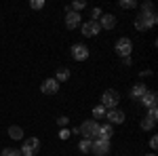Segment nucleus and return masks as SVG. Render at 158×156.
<instances>
[{
	"mask_svg": "<svg viewBox=\"0 0 158 156\" xmlns=\"http://www.w3.org/2000/svg\"><path fill=\"white\" fill-rule=\"evenodd\" d=\"M156 21H158L156 13H141L139 17H135V27H137L139 32H146L152 25H156Z\"/></svg>",
	"mask_w": 158,
	"mask_h": 156,
	"instance_id": "1",
	"label": "nucleus"
},
{
	"mask_svg": "<svg viewBox=\"0 0 158 156\" xmlns=\"http://www.w3.org/2000/svg\"><path fill=\"white\" fill-rule=\"evenodd\" d=\"M99 127H101V124H99L97 120H85V122L80 124V135H82L85 139H91V141H93V139L97 137V133H99Z\"/></svg>",
	"mask_w": 158,
	"mask_h": 156,
	"instance_id": "2",
	"label": "nucleus"
},
{
	"mask_svg": "<svg viewBox=\"0 0 158 156\" xmlns=\"http://www.w3.org/2000/svg\"><path fill=\"white\" fill-rule=\"evenodd\" d=\"M118 103H120V95H118V91H114V89H108V91L101 95V106L106 110H116Z\"/></svg>",
	"mask_w": 158,
	"mask_h": 156,
	"instance_id": "3",
	"label": "nucleus"
},
{
	"mask_svg": "<svg viewBox=\"0 0 158 156\" xmlns=\"http://www.w3.org/2000/svg\"><path fill=\"white\" fill-rule=\"evenodd\" d=\"M38 148H40V141H38L36 137H27V139L23 141V145H21V150H19V152H21L23 156H34L38 152Z\"/></svg>",
	"mask_w": 158,
	"mask_h": 156,
	"instance_id": "4",
	"label": "nucleus"
},
{
	"mask_svg": "<svg viewBox=\"0 0 158 156\" xmlns=\"http://www.w3.org/2000/svg\"><path fill=\"white\" fill-rule=\"evenodd\" d=\"M131 51H133V42H131L129 38H118V42H116V53L120 55L122 59H124V57H131Z\"/></svg>",
	"mask_w": 158,
	"mask_h": 156,
	"instance_id": "5",
	"label": "nucleus"
},
{
	"mask_svg": "<svg viewBox=\"0 0 158 156\" xmlns=\"http://www.w3.org/2000/svg\"><path fill=\"white\" fill-rule=\"evenodd\" d=\"M106 118H108V124H122L124 122V112L122 110H108Z\"/></svg>",
	"mask_w": 158,
	"mask_h": 156,
	"instance_id": "6",
	"label": "nucleus"
},
{
	"mask_svg": "<svg viewBox=\"0 0 158 156\" xmlns=\"http://www.w3.org/2000/svg\"><path fill=\"white\" fill-rule=\"evenodd\" d=\"M40 91H42L44 95H55V93L59 91V82H57L55 78H47V80L42 82V86H40Z\"/></svg>",
	"mask_w": 158,
	"mask_h": 156,
	"instance_id": "7",
	"label": "nucleus"
},
{
	"mask_svg": "<svg viewBox=\"0 0 158 156\" xmlns=\"http://www.w3.org/2000/svg\"><path fill=\"white\" fill-rule=\"evenodd\" d=\"M99 30H101V27H99L97 21H86V23H82V27H80L82 36H89V38H91V36H97Z\"/></svg>",
	"mask_w": 158,
	"mask_h": 156,
	"instance_id": "8",
	"label": "nucleus"
},
{
	"mask_svg": "<svg viewBox=\"0 0 158 156\" xmlns=\"http://www.w3.org/2000/svg\"><path fill=\"white\" fill-rule=\"evenodd\" d=\"M93 152L97 156H106L110 152V141H106V139H93Z\"/></svg>",
	"mask_w": 158,
	"mask_h": 156,
	"instance_id": "9",
	"label": "nucleus"
},
{
	"mask_svg": "<svg viewBox=\"0 0 158 156\" xmlns=\"http://www.w3.org/2000/svg\"><path fill=\"white\" fill-rule=\"evenodd\" d=\"M72 57L76 61H85L86 57H89V48H86V44H74L72 47Z\"/></svg>",
	"mask_w": 158,
	"mask_h": 156,
	"instance_id": "10",
	"label": "nucleus"
},
{
	"mask_svg": "<svg viewBox=\"0 0 158 156\" xmlns=\"http://www.w3.org/2000/svg\"><path fill=\"white\" fill-rule=\"evenodd\" d=\"M78 23H80V13H74L68 9V13H65V25H68V30L78 27Z\"/></svg>",
	"mask_w": 158,
	"mask_h": 156,
	"instance_id": "11",
	"label": "nucleus"
},
{
	"mask_svg": "<svg viewBox=\"0 0 158 156\" xmlns=\"http://www.w3.org/2000/svg\"><path fill=\"white\" fill-rule=\"evenodd\" d=\"M112 135H114V131H112V124H101L95 139H106V141H110V139H112Z\"/></svg>",
	"mask_w": 158,
	"mask_h": 156,
	"instance_id": "12",
	"label": "nucleus"
},
{
	"mask_svg": "<svg viewBox=\"0 0 158 156\" xmlns=\"http://www.w3.org/2000/svg\"><path fill=\"white\" fill-rule=\"evenodd\" d=\"M148 93V89H146V84H135L133 89H131V97H133L135 101H141V97Z\"/></svg>",
	"mask_w": 158,
	"mask_h": 156,
	"instance_id": "13",
	"label": "nucleus"
},
{
	"mask_svg": "<svg viewBox=\"0 0 158 156\" xmlns=\"http://www.w3.org/2000/svg\"><path fill=\"white\" fill-rule=\"evenodd\" d=\"M141 103L148 106V108H154V106H156V93H154V91H148L146 95L141 97Z\"/></svg>",
	"mask_w": 158,
	"mask_h": 156,
	"instance_id": "14",
	"label": "nucleus"
},
{
	"mask_svg": "<svg viewBox=\"0 0 158 156\" xmlns=\"http://www.w3.org/2000/svg\"><path fill=\"white\" fill-rule=\"evenodd\" d=\"M114 25H116V17H114V15H103V17H101V23H99V27L112 30Z\"/></svg>",
	"mask_w": 158,
	"mask_h": 156,
	"instance_id": "15",
	"label": "nucleus"
},
{
	"mask_svg": "<svg viewBox=\"0 0 158 156\" xmlns=\"http://www.w3.org/2000/svg\"><path fill=\"white\" fill-rule=\"evenodd\" d=\"M9 135H11L13 139H21L23 137V129L17 127V124H13V127H9Z\"/></svg>",
	"mask_w": 158,
	"mask_h": 156,
	"instance_id": "16",
	"label": "nucleus"
},
{
	"mask_svg": "<svg viewBox=\"0 0 158 156\" xmlns=\"http://www.w3.org/2000/svg\"><path fill=\"white\" fill-rule=\"evenodd\" d=\"M70 78V70L68 68H59V72H57V76H55V80L57 82H65Z\"/></svg>",
	"mask_w": 158,
	"mask_h": 156,
	"instance_id": "17",
	"label": "nucleus"
},
{
	"mask_svg": "<svg viewBox=\"0 0 158 156\" xmlns=\"http://www.w3.org/2000/svg\"><path fill=\"white\" fill-rule=\"evenodd\" d=\"M78 148H80V152H85V154H89V152H93V141H91V139H82Z\"/></svg>",
	"mask_w": 158,
	"mask_h": 156,
	"instance_id": "18",
	"label": "nucleus"
},
{
	"mask_svg": "<svg viewBox=\"0 0 158 156\" xmlns=\"http://www.w3.org/2000/svg\"><path fill=\"white\" fill-rule=\"evenodd\" d=\"M106 112H108V110L103 108V106H95V108H93V118H95V120L106 118Z\"/></svg>",
	"mask_w": 158,
	"mask_h": 156,
	"instance_id": "19",
	"label": "nucleus"
},
{
	"mask_svg": "<svg viewBox=\"0 0 158 156\" xmlns=\"http://www.w3.org/2000/svg\"><path fill=\"white\" fill-rule=\"evenodd\" d=\"M154 124H156V120H152V118H141V129L143 131H150V129H154Z\"/></svg>",
	"mask_w": 158,
	"mask_h": 156,
	"instance_id": "20",
	"label": "nucleus"
},
{
	"mask_svg": "<svg viewBox=\"0 0 158 156\" xmlns=\"http://www.w3.org/2000/svg\"><path fill=\"white\" fill-rule=\"evenodd\" d=\"M85 6H86V2H85V0H76V2H74L72 6H70V11H74V13H80L82 9H85Z\"/></svg>",
	"mask_w": 158,
	"mask_h": 156,
	"instance_id": "21",
	"label": "nucleus"
},
{
	"mask_svg": "<svg viewBox=\"0 0 158 156\" xmlns=\"http://www.w3.org/2000/svg\"><path fill=\"white\" fill-rule=\"evenodd\" d=\"M2 156H21V152L13 150V148H6V150H2Z\"/></svg>",
	"mask_w": 158,
	"mask_h": 156,
	"instance_id": "22",
	"label": "nucleus"
},
{
	"mask_svg": "<svg viewBox=\"0 0 158 156\" xmlns=\"http://www.w3.org/2000/svg\"><path fill=\"white\" fill-rule=\"evenodd\" d=\"M120 6L122 9H133V6H137V2H135V0H122Z\"/></svg>",
	"mask_w": 158,
	"mask_h": 156,
	"instance_id": "23",
	"label": "nucleus"
},
{
	"mask_svg": "<svg viewBox=\"0 0 158 156\" xmlns=\"http://www.w3.org/2000/svg\"><path fill=\"white\" fill-rule=\"evenodd\" d=\"M30 6H32V9H42V6H44V0H32V2H30Z\"/></svg>",
	"mask_w": 158,
	"mask_h": 156,
	"instance_id": "24",
	"label": "nucleus"
},
{
	"mask_svg": "<svg viewBox=\"0 0 158 156\" xmlns=\"http://www.w3.org/2000/svg\"><path fill=\"white\" fill-rule=\"evenodd\" d=\"M141 11H143V13H154V6H152V2H143V4H141Z\"/></svg>",
	"mask_w": 158,
	"mask_h": 156,
	"instance_id": "25",
	"label": "nucleus"
},
{
	"mask_svg": "<svg viewBox=\"0 0 158 156\" xmlns=\"http://www.w3.org/2000/svg\"><path fill=\"white\" fill-rule=\"evenodd\" d=\"M148 118H152V120H156V118H158V110H156V106H154V108H150V112H148Z\"/></svg>",
	"mask_w": 158,
	"mask_h": 156,
	"instance_id": "26",
	"label": "nucleus"
},
{
	"mask_svg": "<svg viewBox=\"0 0 158 156\" xmlns=\"http://www.w3.org/2000/svg\"><path fill=\"white\" fill-rule=\"evenodd\" d=\"M70 135H72V133L68 131V129H61L59 131V139H70Z\"/></svg>",
	"mask_w": 158,
	"mask_h": 156,
	"instance_id": "27",
	"label": "nucleus"
},
{
	"mask_svg": "<svg viewBox=\"0 0 158 156\" xmlns=\"http://www.w3.org/2000/svg\"><path fill=\"white\" fill-rule=\"evenodd\" d=\"M91 21H97V17H101V9H93V13H91Z\"/></svg>",
	"mask_w": 158,
	"mask_h": 156,
	"instance_id": "28",
	"label": "nucleus"
},
{
	"mask_svg": "<svg viewBox=\"0 0 158 156\" xmlns=\"http://www.w3.org/2000/svg\"><path fill=\"white\" fill-rule=\"evenodd\" d=\"M68 120H70V118H65V116H59V118H57V124H59V127H65V124H68Z\"/></svg>",
	"mask_w": 158,
	"mask_h": 156,
	"instance_id": "29",
	"label": "nucleus"
},
{
	"mask_svg": "<svg viewBox=\"0 0 158 156\" xmlns=\"http://www.w3.org/2000/svg\"><path fill=\"white\" fill-rule=\"evenodd\" d=\"M150 148H152V150H156V148H158V137H152V141H150Z\"/></svg>",
	"mask_w": 158,
	"mask_h": 156,
	"instance_id": "30",
	"label": "nucleus"
},
{
	"mask_svg": "<svg viewBox=\"0 0 158 156\" xmlns=\"http://www.w3.org/2000/svg\"><path fill=\"white\" fill-rule=\"evenodd\" d=\"M148 156H156V154H148Z\"/></svg>",
	"mask_w": 158,
	"mask_h": 156,
	"instance_id": "31",
	"label": "nucleus"
}]
</instances>
